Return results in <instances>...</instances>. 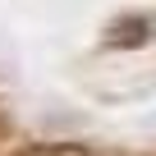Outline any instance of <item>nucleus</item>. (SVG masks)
Masks as SVG:
<instances>
[{
	"label": "nucleus",
	"mask_w": 156,
	"mask_h": 156,
	"mask_svg": "<svg viewBox=\"0 0 156 156\" xmlns=\"http://www.w3.org/2000/svg\"><path fill=\"white\" fill-rule=\"evenodd\" d=\"M151 32H156L151 19H119V23L110 28V41H115V46H142Z\"/></svg>",
	"instance_id": "f257e3e1"
},
{
	"label": "nucleus",
	"mask_w": 156,
	"mask_h": 156,
	"mask_svg": "<svg viewBox=\"0 0 156 156\" xmlns=\"http://www.w3.org/2000/svg\"><path fill=\"white\" fill-rule=\"evenodd\" d=\"M14 156H97V151L83 147V142H32V147H23Z\"/></svg>",
	"instance_id": "f03ea898"
}]
</instances>
